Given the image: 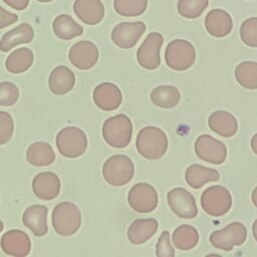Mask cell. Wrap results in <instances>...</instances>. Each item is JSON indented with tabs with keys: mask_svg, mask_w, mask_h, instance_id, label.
<instances>
[{
	"mask_svg": "<svg viewBox=\"0 0 257 257\" xmlns=\"http://www.w3.org/2000/svg\"><path fill=\"white\" fill-rule=\"evenodd\" d=\"M234 74L241 86L247 89H257V62L247 60L239 63Z\"/></svg>",
	"mask_w": 257,
	"mask_h": 257,
	"instance_id": "cell-31",
	"label": "cell"
},
{
	"mask_svg": "<svg viewBox=\"0 0 257 257\" xmlns=\"http://www.w3.org/2000/svg\"><path fill=\"white\" fill-rule=\"evenodd\" d=\"M156 255L159 257H174L175 249L170 241V232L163 231L156 244Z\"/></svg>",
	"mask_w": 257,
	"mask_h": 257,
	"instance_id": "cell-37",
	"label": "cell"
},
{
	"mask_svg": "<svg viewBox=\"0 0 257 257\" xmlns=\"http://www.w3.org/2000/svg\"><path fill=\"white\" fill-rule=\"evenodd\" d=\"M205 28L214 37H225L229 35L233 28L231 15L223 9L216 8L209 11L205 17Z\"/></svg>",
	"mask_w": 257,
	"mask_h": 257,
	"instance_id": "cell-18",
	"label": "cell"
},
{
	"mask_svg": "<svg viewBox=\"0 0 257 257\" xmlns=\"http://www.w3.org/2000/svg\"><path fill=\"white\" fill-rule=\"evenodd\" d=\"M159 228V223L154 218L137 219L127 229V238L132 244L140 245L151 239Z\"/></svg>",
	"mask_w": 257,
	"mask_h": 257,
	"instance_id": "cell-24",
	"label": "cell"
},
{
	"mask_svg": "<svg viewBox=\"0 0 257 257\" xmlns=\"http://www.w3.org/2000/svg\"><path fill=\"white\" fill-rule=\"evenodd\" d=\"M6 5L17 11H23L28 7L30 0H2Z\"/></svg>",
	"mask_w": 257,
	"mask_h": 257,
	"instance_id": "cell-39",
	"label": "cell"
},
{
	"mask_svg": "<svg viewBox=\"0 0 257 257\" xmlns=\"http://www.w3.org/2000/svg\"><path fill=\"white\" fill-rule=\"evenodd\" d=\"M51 223L54 231L58 235L71 236L80 228L81 213L73 203L62 202L54 207Z\"/></svg>",
	"mask_w": 257,
	"mask_h": 257,
	"instance_id": "cell-3",
	"label": "cell"
},
{
	"mask_svg": "<svg viewBox=\"0 0 257 257\" xmlns=\"http://www.w3.org/2000/svg\"><path fill=\"white\" fill-rule=\"evenodd\" d=\"M143 21L120 22L116 24L110 34L112 42L122 49L133 48L146 31Z\"/></svg>",
	"mask_w": 257,
	"mask_h": 257,
	"instance_id": "cell-13",
	"label": "cell"
},
{
	"mask_svg": "<svg viewBox=\"0 0 257 257\" xmlns=\"http://www.w3.org/2000/svg\"><path fill=\"white\" fill-rule=\"evenodd\" d=\"M150 98L159 107L173 108L180 102L181 93L174 85H160L151 91Z\"/></svg>",
	"mask_w": 257,
	"mask_h": 257,
	"instance_id": "cell-29",
	"label": "cell"
},
{
	"mask_svg": "<svg viewBox=\"0 0 257 257\" xmlns=\"http://www.w3.org/2000/svg\"><path fill=\"white\" fill-rule=\"evenodd\" d=\"M92 99L101 110L112 111L119 107L122 101V94L118 86L114 83L101 82L94 87Z\"/></svg>",
	"mask_w": 257,
	"mask_h": 257,
	"instance_id": "cell-15",
	"label": "cell"
},
{
	"mask_svg": "<svg viewBox=\"0 0 257 257\" xmlns=\"http://www.w3.org/2000/svg\"><path fill=\"white\" fill-rule=\"evenodd\" d=\"M195 60L196 49L188 40L174 39L166 47L165 61L173 70H187L195 63Z\"/></svg>",
	"mask_w": 257,
	"mask_h": 257,
	"instance_id": "cell-6",
	"label": "cell"
},
{
	"mask_svg": "<svg viewBox=\"0 0 257 257\" xmlns=\"http://www.w3.org/2000/svg\"><path fill=\"white\" fill-rule=\"evenodd\" d=\"M32 191L40 200H53L59 195L60 180L53 172H41L32 181Z\"/></svg>",
	"mask_w": 257,
	"mask_h": 257,
	"instance_id": "cell-17",
	"label": "cell"
},
{
	"mask_svg": "<svg viewBox=\"0 0 257 257\" xmlns=\"http://www.w3.org/2000/svg\"><path fill=\"white\" fill-rule=\"evenodd\" d=\"M240 38L250 47H257V17H250L240 26Z\"/></svg>",
	"mask_w": 257,
	"mask_h": 257,
	"instance_id": "cell-34",
	"label": "cell"
},
{
	"mask_svg": "<svg viewBox=\"0 0 257 257\" xmlns=\"http://www.w3.org/2000/svg\"><path fill=\"white\" fill-rule=\"evenodd\" d=\"M99 52L97 46L89 40H80L74 43L68 51L70 63L81 70L92 68L98 60Z\"/></svg>",
	"mask_w": 257,
	"mask_h": 257,
	"instance_id": "cell-14",
	"label": "cell"
},
{
	"mask_svg": "<svg viewBox=\"0 0 257 257\" xmlns=\"http://www.w3.org/2000/svg\"><path fill=\"white\" fill-rule=\"evenodd\" d=\"M18 21V15L9 12L0 5V29H3L9 25H12Z\"/></svg>",
	"mask_w": 257,
	"mask_h": 257,
	"instance_id": "cell-38",
	"label": "cell"
},
{
	"mask_svg": "<svg viewBox=\"0 0 257 257\" xmlns=\"http://www.w3.org/2000/svg\"><path fill=\"white\" fill-rule=\"evenodd\" d=\"M135 174V165L125 155L109 157L102 166V176L106 183L114 187H120L130 183Z\"/></svg>",
	"mask_w": 257,
	"mask_h": 257,
	"instance_id": "cell-5",
	"label": "cell"
},
{
	"mask_svg": "<svg viewBox=\"0 0 257 257\" xmlns=\"http://www.w3.org/2000/svg\"><path fill=\"white\" fill-rule=\"evenodd\" d=\"M209 5V0H178L177 8L181 16L195 19L202 15Z\"/></svg>",
	"mask_w": 257,
	"mask_h": 257,
	"instance_id": "cell-33",
	"label": "cell"
},
{
	"mask_svg": "<svg viewBox=\"0 0 257 257\" xmlns=\"http://www.w3.org/2000/svg\"><path fill=\"white\" fill-rule=\"evenodd\" d=\"M47 213L46 206L38 204L29 206L23 213L22 222L35 236H45L48 232Z\"/></svg>",
	"mask_w": 257,
	"mask_h": 257,
	"instance_id": "cell-20",
	"label": "cell"
},
{
	"mask_svg": "<svg viewBox=\"0 0 257 257\" xmlns=\"http://www.w3.org/2000/svg\"><path fill=\"white\" fill-rule=\"evenodd\" d=\"M132 136V120L123 113L108 117L102 124V138L112 148L122 149L127 147L131 143Z\"/></svg>",
	"mask_w": 257,
	"mask_h": 257,
	"instance_id": "cell-2",
	"label": "cell"
},
{
	"mask_svg": "<svg viewBox=\"0 0 257 257\" xmlns=\"http://www.w3.org/2000/svg\"><path fill=\"white\" fill-rule=\"evenodd\" d=\"M174 246L182 251H188L195 248L199 242V233L191 225L184 224L175 229L172 235Z\"/></svg>",
	"mask_w": 257,
	"mask_h": 257,
	"instance_id": "cell-30",
	"label": "cell"
},
{
	"mask_svg": "<svg viewBox=\"0 0 257 257\" xmlns=\"http://www.w3.org/2000/svg\"><path fill=\"white\" fill-rule=\"evenodd\" d=\"M247 237V229L241 222H232L210 235V243L223 251H231L234 246L242 245Z\"/></svg>",
	"mask_w": 257,
	"mask_h": 257,
	"instance_id": "cell-8",
	"label": "cell"
},
{
	"mask_svg": "<svg viewBox=\"0 0 257 257\" xmlns=\"http://www.w3.org/2000/svg\"><path fill=\"white\" fill-rule=\"evenodd\" d=\"M34 38V30L29 23H21L5 32L0 40V50L8 52L19 44L29 43Z\"/></svg>",
	"mask_w": 257,
	"mask_h": 257,
	"instance_id": "cell-22",
	"label": "cell"
},
{
	"mask_svg": "<svg viewBox=\"0 0 257 257\" xmlns=\"http://www.w3.org/2000/svg\"><path fill=\"white\" fill-rule=\"evenodd\" d=\"M36 1H38L40 3H49V2H52L54 0H36Z\"/></svg>",
	"mask_w": 257,
	"mask_h": 257,
	"instance_id": "cell-43",
	"label": "cell"
},
{
	"mask_svg": "<svg viewBox=\"0 0 257 257\" xmlns=\"http://www.w3.org/2000/svg\"><path fill=\"white\" fill-rule=\"evenodd\" d=\"M164 43V36L160 32H151L137 51L139 64L149 70L158 68L161 64L160 51Z\"/></svg>",
	"mask_w": 257,
	"mask_h": 257,
	"instance_id": "cell-11",
	"label": "cell"
},
{
	"mask_svg": "<svg viewBox=\"0 0 257 257\" xmlns=\"http://www.w3.org/2000/svg\"><path fill=\"white\" fill-rule=\"evenodd\" d=\"M208 125L214 133L224 138H231L238 131L236 117L226 110L212 112L208 118Z\"/></svg>",
	"mask_w": 257,
	"mask_h": 257,
	"instance_id": "cell-23",
	"label": "cell"
},
{
	"mask_svg": "<svg viewBox=\"0 0 257 257\" xmlns=\"http://www.w3.org/2000/svg\"><path fill=\"white\" fill-rule=\"evenodd\" d=\"M130 207L138 213H151L159 203L156 189L148 183H138L132 187L127 194Z\"/></svg>",
	"mask_w": 257,
	"mask_h": 257,
	"instance_id": "cell-9",
	"label": "cell"
},
{
	"mask_svg": "<svg viewBox=\"0 0 257 257\" xmlns=\"http://www.w3.org/2000/svg\"><path fill=\"white\" fill-rule=\"evenodd\" d=\"M52 29L56 37L62 40H70L83 33L82 26L68 14L57 15L52 21Z\"/></svg>",
	"mask_w": 257,
	"mask_h": 257,
	"instance_id": "cell-27",
	"label": "cell"
},
{
	"mask_svg": "<svg viewBox=\"0 0 257 257\" xmlns=\"http://www.w3.org/2000/svg\"><path fill=\"white\" fill-rule=\"evenodd\" d=\"M19 98L18 87L10 81L0 82V106H11Z\"/></svg>",
	"mask_w": 257,
	"mask_h": 257,
	"instance_id": "cell-35",
	"label": "cell"
},
{
	"mask_svg": "<svg viewBox=\"0 0 257 257\" xmlns=\"http://www.w3.org/2000/svg\"><path fill=\"white\" fill-rule=\"evenodd\" d=\"M252 234H253V237H254L255 241L257 242V219L253 222V225H252Z\"/></svg>",
	"mask_w": 257,
	"mask_h": 257,
	"instance_id": "cell-42",
	"label": "cell"
},
{
	"mask_svg": "<svg viewBox=\"0 0 257 257\" xmlns=\"http://www.w3.org/2000/svg\"><path fill=\"white\" fill-rule=\"evenodd\" d=\"M251 200H252V203L253 205L257 208V186L253 189L252 191V194H251Z\"/></svg>",
	"mask_w": 257,
	"mask_h": 257,
	"instance_id": "cell-41",
	"label": "cell"
},
{
	"mask_svg": "<svg viewBox=\"0 0 257 257\" xmlns=\"http://www.w3.org/2000/svg\"><path fill=\"white\" fill-rule=\"evenodd\" d=\"M3 228H4V224H3V222L0 220V233L2 232V230H3Z\"/></svg>",
	"mask_w": 257,
	"mask_h": 257,
	"instance_id": "cell-44",
	"label": "cell"
},
{
	"mask_svg": "<svg viewBox=\"0 0 257 257\" xmlns=\"http://www.w3.org/2000/svg\"><path fill=\"white\" fill-rule=\"evenodd\" d=\"M148 7V0H113L115 12L125 17L142 15Z\"/></svg>",
	"mask_w": 257,
	"mask_h": 257,
	"instance_id": "cell-32",
	"label": "cell"
},
{
	"mask_svg": "<svg viewBox=\"0 0 257 257\" xmlns=\"http://www.w3.org/2000/svg\"><path fill=\"white\" fill-rule=\"evenodd\" d=\"M168 146L169 142L165 132L154 125L143 127L136 139V148L139 154L151 161L162 159L168 150Z\"/></svg>",
	"mask_w": 257,
	"mask_h": 257,
	"instance_id": "cell-1",
	"label": "cell"
},
{
	"mask_svg": "<svg viewBox=\"0 0 257 257\" xmlns=\"http://www.w3.org/2000/svg\"><path fill=\"white\" fill-rule=\"evenodd\" d=\"M55 145L61 156L75 159L82 156L87 149L85 133L77 126H65L61 128L56 138Z\"/></svg>",
	"mask_w": 257,
	"mask_h": 257,
	"instance_id": "cell-4",
	"label": "cell"
},
{
	"mask_svg": "<svg viewBox=\"0 0 257 257\" xmlns=\"http://www.w3.org/2000/svg\"><path fill=\"white\" fill-rule=\"evenodd\" d=\"M195 153L202 161L213 165H221L227 158V147L210 135H201L195 142Z\"/></svg>",
	"mask_w": 257,
	"mask_h": 257,
	"instance_id": "cell-10",
	"label": "cell"
},
{
	"mask_svg": "<svg viewBox=\"0 0 257 257\" xmlns=\"http://www.w3.org/2000/svg\"><path fill=\"white\" fill-rule=\"evenodd\" d=\"M75 84V75L67 66L59 65L52 69L48 79L50 91L55 95H63L72 90Z\"/></svg>",
	"mask_w": 257,
	"mask_h": 257,
	"instance_id": "cell-21",
	"label": "cell"
},
{
	"mask_svg": "<svg viewBox=\"0 0 257 257\" xmlns=\"http://www.w3.org/2000/svg\"><path fill=\"white\" fill-rule=\"evenodd\" d=\"M219 179L220 174L217 170L204 167L200 164L190 165L185 172V180L187 184L194 189H200L205 184L216 182Z\"/></svg>",
	"mask_w": 257,
	"mask_h": 257,
	"instance_id": "cell-25",
	"label": "cell"
},
{
	"mask_svg": "<svg viewBox=\"0 0 257 257\" xmlns=\"http://www.w3.org/2000/svg\"><path fill=\"white\" fill-rule=\"evenodd\" d=\"M250 147H251L253 153H255L257 155V133L252 137V139L250 141Z\"/></svg>",
	"mask_w": 257,
	"mask_h": 257,
	"instance_id": "cell-40",
	"label": "cell"
},
{
	"mask_svg": "<svg viewBox=\"0 0 257 257\" xmlns=\"http://www.w3.org/2000/svg\"><path fill=\"white\" fill-rule=\"evenodd\" d=\"M73 12L83 23L96 25L104 17V6L100 0H75Z\"/></svg>",
	"mask_w": 257,
	"mask_h": 257,
	"instance_id": "cell-19",
	"label": "cell"
},
{
	"mask_svg": "<svg viewBox=\"0 0 257 257\" xmlns=\"http://www.w3.org/2000/svg\"><path fill=\"white\" fill-rule=\"evenodd\" d=\"M168 204L175 215L182 219H194L198 215L195 197L184 188H174L168 195Z\"/></svg>",
	"mask_w": 257,
	"mask_h": 257,
	"instance_id": "cell-12",
	"label": "cell"
},
{
	"mask_svg": "<svg viewBox=\"0 0 257 257\" xmlns=\"http://www.w3.org/2000/svg\"><path fill=\"white\" fill-rule=\"evenodd\" d=\"M28 163L34 167L50 166L55 161V154L52 147L46 142H35L30 145L26 152Z\"/></svg>",
	"mask_w": 257,
	"mask_h": 257,
	"instance_id": "cell-26",
	"label": "cell"
},
{
	"mask_svg": "<svg viewBox=\"0 0 257 257\" xmlns=\"http://www.w3.org/2000/svg\"><path fill=\"white\" fill-rule=\"evenodd\" d=\"M1 249L9 256L24 257L31 251V241L25 232L12 229L2 235Z\"/></svg>",
	"mask_w": 257,
	"mask_h": 257,
	"instance_id": "cell-16",
	"label": "cell"
},
{
	"mask_svg": "<svg viewBox=\"0 0 257 257\" xmlns=\"http://www.w3.org/2000/svg\"><path fill=\"white\" fill-rule=\"evenodd\" d=\"M14 132V121L10 113L0 111V146L8 143Z\"/></svg>",
	"mask_w": 257,
	"mask_h": 257,
	"instance_id": "cell-36",
	"label": "cell"
},
{
	"mask_svg": "<svg viewBox=\"0 0 257 257\" xmlns=\"http://www.w3.org/2000/svg\"><path fill=\"white\" fill-rule=\"evenodd\" d=\"M34 60L31 49L20 47L13 50L5 60V67L10 73L19 74L30 68Z\"/></svg>",
	"mask_w": 257,
	"mask_h": 257,
	"instance_id": "cell-28",
	"label": "cell"
},
{
	"mask_svg": "<svg viewBox=\"0 0 257 257\" xmlns=\"http://www.w3.org/2000/svg\"><path fill=\"white\" fill-rule=\"evenodd\" d=\"M201 206L208 215L221 217L232 207L231 193L223 186H211L202 193Z\"/></svg>",
	"mask_w": 257,
	"mask_h": 257,
	"instance_id": "cell-7",
	"label": "cell"
}]
</instances>
